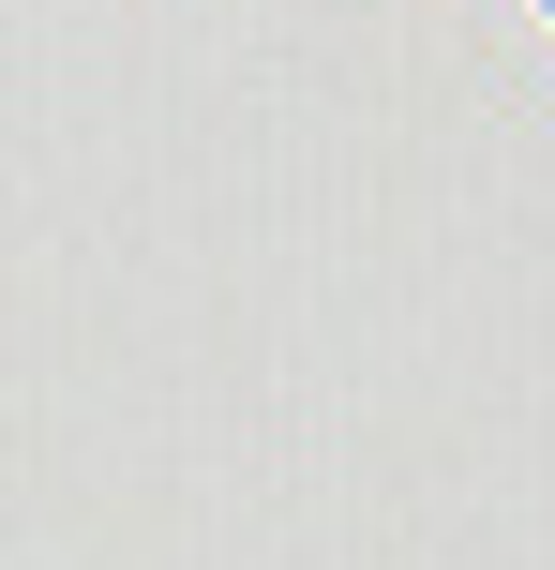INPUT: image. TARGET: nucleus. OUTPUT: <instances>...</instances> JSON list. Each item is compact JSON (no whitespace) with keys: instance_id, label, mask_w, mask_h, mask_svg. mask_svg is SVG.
Segmentation results:
<instances>
[]
</instances>
